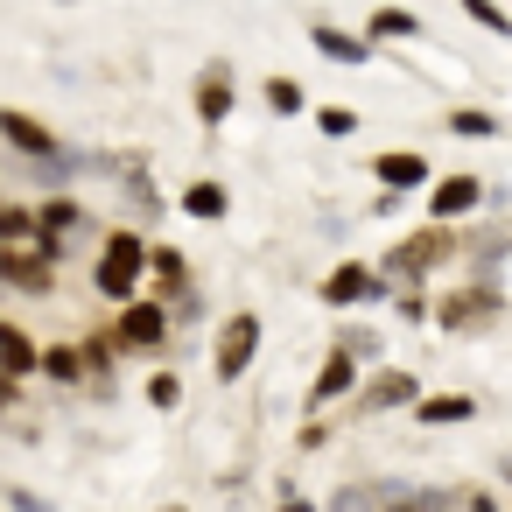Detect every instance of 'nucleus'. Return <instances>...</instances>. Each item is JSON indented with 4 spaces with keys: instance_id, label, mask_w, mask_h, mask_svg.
Instances as JSON below:
<instances>
[{
    "instance_id": "nucleus-22",
    "label": "nucleus",
    "mask_w": 512,
    "mask_h": 512,
    "mask_svg": "<svg viewBox=\"0 0 512 512\" xmlns=\"http://www.w3.org/2000/svg\"><path fill=\"white\" fill-rule=\"evenodd\" d=\"M449 134H463V141H491L498 120H491L484 106H463V113H449Z\"/></svg>"
},
{
    "instance_id": "nucleus-15",
    "label": "nucleus",
    "mask_w": 512,
    "mask_h": 512,
    "mask_svg": "<svg viewBox=\"0 0 512 512\" xmlns=\"http://www.w3.org/2000/svg\"><path fill=\"white\" fill-rule=\"evenodd\" d=\"M372 176H379L386 190H421V183H428V155L393 148V155H379V162H372Z\"/></svg>"
},
{
    "instance_id": "nucleus-16",
    "label": "nucleus",
    "mask_w": 512,
    "mask_h": 512,
    "mask_svg": "<svg viewBox=\"0 0 512 512\" xmlns=\"http://www.w3.org/2000/svg\"><path fill=\"white\" fill-rule=\"evenodd\" d=\"M442 323H449V330H484V323H498V281H484L470 302H442Z\"/></svg>"
},
{
    "instance_id": "nucleus-20",
    "label": "nucleus",
    "mask_w": 512,
    "mask_h": 512,
    "mask_svg": "<svg viewBox=\"0 0 512 512\" xmlns=\"http://www.w3.org/2000/svg\"><path fill=\"white\" fill-rule=\"evenodd\" d=\"M393 36H400V43H407V36H421V22H414L407 8H379V15H372V36H365V43H393Z\"/></svg>"
},
{
    "instance_id": "nucleus-8",
    "label": "nucleus",
    "mask_w": 512,
    "mask_h": 512,
    "mask_svg": "<svg viewBox=\"0 0 512 512\" xmlns=\"http://www.w3.org/2000/svg\"><path fill=\"white\" fill-rule=\"evenodd\" d=\"M0 281H8V288H22V295H36V302H43V295L57 288V267H43V260L29 253V246H15V253L0 246Z\"/></svg>"
},
{
    "instance_id": "nucleus-27",
    "label": "nucleus",
    "mask_w": 512,
    "mask_h": 512,
    "mask_svg": "<svg viewBox=\"0 0 512 512\" xmlns=\"http://www.w3.org/2000/svg\"><path fill=\"white\" fill-rule=\"evenodd\" d=\"M456 8H463V15H470L477 29H491V36H505V29H512V22L498 15V0H456Z\"/></svg>"
},
{
    "instance_id": "nucleus-11",
    "label": "nucleus",
    "mask_w": 512,
    "mask_h": 512,
    "mask_svg": "<svg viewBox=\"0 0 512 512\" xmlns=\"http://www.w3.org/2000/svg\"><path fill=\"white\" fill-rule=\"evenodd\" d=\"M36 358H43V344H36L22 323H0V379H15V386H22V379L36 372Z\"/></svg>"
},
{
    "instance_id": "nucleus-26",
    "label": "nucleus",
    "mask_w": 512,
    "mask_h": 512,
    "mask_svg": "<svg viewBox=\"0 0 512 512\" xmlns=\"http://www.w3.org/2000/svg\"><path fill=\"white\" fill-rule=\"evenodd\" d=\"M316 127H323L330 141H351V134H358V113H351V106H323V113H316Z\"/></svg>"
},
{
    "instance_id": "nucleus-6",
    "label": "nucleus",
    "mask_w": 512,
    "mask_h": 512,
    "mask_svg": "<svg viewBox=\"0 0 512 512\" xmlns=\"http://www.w3.org/2000/svg\"><path fill=\"white\" fill-rule=\"evenodd\" d=\"M358 393V358L351 351H323V372H316V386H309V414H330L337 400H351Z\"/></svg>"
},
{
    "instance_id": "nucleus-4",
    "label": "nucleus",
    "mask_w": 512,
    "mask_h": 512,
    "mask_svg": "<svg viewBox=\"0 0 512 512\" xmlns=\"http://www.w3.org/2000/svg\"><path fill=\"white\" fill-rule=\"evenodd\" d=\"M0 148H15V155H29V162H57V155H64L57 127H43L36 113H0Z\"/></svg>"
},
{
    "instance_id": "nucleus-9",
    "label": "nucleus",
    "mask_w": 512,
    "mask_h": 512,
    "mask_svg": "<svg viewBox=\"0 0 512 512\" xmlns=\"http://www.w3.org/2000/svg\"><path fill=\"white\" fill-rule=\"evenodd\" d=\"M477 204H484V176H442V183L428 190L435 225H449V218H463V211H477Z\"/></svg>"
},
{
    "instance_id": "nucleus-1",
    "label": "nucleus",
    "mask_w": 512,
    "mask_h": 512,
    "mask_svg": "<svg viewBox=\"0 0 512 512\" xmlns=\"http://www.w3.org/2000/svg\"><path fill=\"white\" fill-rule=\"evenodd\" d=\"M141 274H148V239L127 232V225L106 232V239H99V260H92V295L120 309V302L141 295Z\"/></svg>"
},
{
    "instance_id": "nucleus-32",
    "label": "nucleus",
    "mask_w": 512,
    "mask_h": 512,
    "mask_svg": "<svg viewBox=\"0 0 512 512\" xmlns=\"http://www.w3.org/2000/svg\"><path fill=\"white\" fill-rule=\"evenodd\" d=\"M281 512H316V505L309 498H281Z\"/></svg>"
},
{
    "instance_id": "nucleus-3",
    "label": "nucleus",
    "mask_w": 512,
    "mask_h": 512,
    "mask_svg": "<svg viewBox=\"0 0 512 512\" xmlns=\"http://www.w3.org/2000/svg\"><path fill=\"white\" fill-rule=\"evenodd\" d=\"M253 351H260V316H253V309H239V316L218 330V358H211V372L232 386V379L253 365Z\"/></svg>"
},
{
    "instance_id": "nucleus-18",
    "label": "nucleus",
    "mask_w": 512,
    "mask_h": 512,
    "mask_svg": "<svg viewBox=\"0 0 512 512\" xmlns=\"http://www.w3.org/2000/svg\"><path fill=\"white\" fill-rule=\"evenodd\" d=\"M183 211L204 218V225H218V218L232 211V197H225V183H190V190H183Z\"/></svg>"
},
{
    "instance_id": "nucleus-31",
    "label": "nucleus",
    "mask_w": 512,
    "mask_h": 512,
    "mask_svg": "<svg viewBox=\"0 0 512 512\" xmlns=\"http://www.w3.org/2000/svg\"><path fill=\"white\" fill-rule=\"evenodd\" d=\"M8 407H22V386H15V379H0V414H8Z\"/></svg>"
},
{
    "instance_id": "nucleus-12",
    "label": "nucleus",
    "mask_w": 512,
    "mask_h": 512,
    "mask_svg": "<svg viewBox=\"0 0 512 512\" xmlns=\"http://www.w3.org/2000/svg\"><path fill=\"white\" fill-rule=\"evenodd\" d=\"M414 421L421 428H463V421H477V400L470 393H421L414 400Z\"/></svg>"
},
{
    "instance_id": "nucleus-25",
    "label": "nucleus",
    "mask_w": 512,
    "mask_h": 512,
    "mask_svg": "<svg viewBox=\"0 0 512 512\" xmlns=\"http://www.w3.org/2000/svg\"><path fill=\"white\" fill-rule=\"evenodd\" d=\"M267 106H274V113H302L309 99H302V85H295V78H267Z\"/></svg>"
},
{
    "instance_id": "nucleus-17",
    "label": "nucleus",
    "mask_w": 512,
    "mask_h": 512,
    "mask_svg": "<svg viewBox=\"0 0 512 512\" xmlns=\"http://www.w3.org/2000/svg\"><path fill=\"white\" fill-rule=\"evenodd\" d=\"M148 274H155V288H162V302H176V295L190 288V260H183L176 246H148Z\"/></svg>"
},
{
    "instance_id": "nucleus-19",
    "label": "nucleus",
    "mask_w": 512,
    "mask_h": 512,
    "mask_svg": "<svg viewBox=\"0 0 512 512\" xmlns=\"http://www.w3.org/2000/svg\"><path fill=\"white\" fill-rule=\"evenodd\" d=\"M36 372H50L57 386H78V379H85V358H78V344H43Z\"/></svg>"
},
{
    "instance_id": "nucleus-24",
    "label": "nucleus",
    "mask_w": 512,
    "mask_h": 512,
    "mask_svg": "<svg viewBox=\"0 0 512 512\" xmlns=\"http://www.w3.org/2000/svg\"><path fill=\"white\" fill-rule=\"evenodd\" d=\"M78 358H85V372H113V358H120V344H113V330H99V337H85V344H78Z\"/></svg>"
},
{
    "instance_id": "nucleus-10",
    "label": "nucleus",
    "mask_w": 512,
    "mask_h": 512,
    "mask_svg": "<svg viewBox=\"0 0 512 512\" xmlns=\"http://www.w3.org/2000/svg\"><path fill=\"white\" fill-rule=\"evenodd\" d=\"M29 218H36V232H43V239H64V246H71V232H92V218H85V204H78V197H43Z\"/></svg>"
},
{
    "instance_id": "nucleus-14",
    "label": "nucleus",
    "mask_w": 512,
    "mask_h": 512,
    "mask_svg": "<svg viewBox=\"0 0 512 512\" xmlns=\"http://www.w3.org/2000/svg\"><path fill=\"white\" fill-rule=\"evenodd\" d=\"M232 99H239V92H232V71H225V64H211V71H204V85H197V120H204V127H225Z\"/></svg>"
},
{
    "instance_id": "nucleus-28",
    "label": "nucleus",
    "mask_w": 512,
    "mask_h": 512,
    "mask_svg": "<svg viewBox=\"0 0 512 512\" xmlns=\"http://www.w3.org/2000/svg\"><path fill=\"white\" fill-rule=\"evenodd\" d=\"M148 400H155V407H176V400H183V379H176V372H155V379H148Z\"/></svg>"
},
{
    "instance_id": "nucleus-30",
    "label": "nucleus",
    "mask_w": 512,
    "mask_h": 512,
    "mask_svg": "<svg viewBox=\"0 0 512 512\" xmlns=\"http://www.w3.org/2000/svg\"><path fill=\"white\" fill-rule=\"evenodd\" d=\"M456 505H463V512H505L498 491H456Z\"/></svg>"
},
{
    "instance_id": "nucleus-34",
    "label": "nucleus",
    "mask_w": 512,
    "mask_h": 512,
    "mask_svg": "<svg viewBox=\"0 0 512 512\" xmlns=\"http://www.w3.org/2000/svg\"><path fill=\"white\" fill-rule=\"evenodd\" d=\"M169 512H183V505H169Z\"/></svg>"
},
{
    "instance_id": "nucleus-13",
    "label": "nucleus",
    "mask_w": 512,
    "mask_h": 512,
    "mask_svg": "<svg viewBox=\"0 0 512 512\" xmlns=\"http://www.w3.org/2000/svg\"><path fill=\"white\" fill-rule=\"evenodd\" d=\"M309 43L330 57V64H351V71H372V43L365 36H344V29H330V22H316L309 29Z\"/></svg>"
},
{
    "instance_id": "nucleus-7",
    "label": "nucleus",
    "mask_w": 512,
    "mask_h": 512,
    "mask_svg": "<svg viewBox=\"0 0 512 512\" xmlns=\"http://www.w3.org/2000/svg\"><path fill=\"white\" fill-rule=\"evenodd\" d=\"M414 400H421V386H414V372H400V365H386L379 379L358 386V414H393V407H414Z\"/></svg>"
},
{
    "instance_id": "nucleus-33",
    "label": "nucleus",
    "mask_w": 512,
    "mask_h": 512,
    "mask_svg": "<svg viewBox=\"0 0 512 512\" xmlns=\"http://www.w3.org/2000/svg\"><path fill=\"white\" fill-rule=\"evenodd\" d=\"M386 512H414V505H407V491H400V498H393V505H386Z\"/></svg>"
},
{
    "instance_id": "nucleus-29",
    "label": "nucleus",
    "mask_w": 512,
    "mask_h": 512,
    "mask_svg": "<svg viewBox=\"0 0 512 512\" xmlns=\"http://www.w3.org/2000/svg\"><path fill=\"white\" fill-rule=\"evenodd\" d=\"M8 512H57V505L36 498V491H22V484H8Z\"/></svg>"
},
{
    "instance_id": "nucleus-21",
    "label": "nucleus",
    "mask_w": 512,
    "mask_h": 512,
    "mask_svg": "<svg viewBox=\"0 0 512 512\" xmlns=\"http://www.w3.org/2000/svg\"><path fill=\"white\" fill-rule=\"evenodd\" d=\"M29 239H36V218H29L22 204H0V246L15 253V246H29Z\"/></svg>"
},
{
    "instance_id": "nucleus-23",
    "label": "nucleus",
    "mask_w": 512,
    "mask_h": 512,
    "mask_svg": "<svg viewBox=\"0 0 512 512\" xmlns=\"http://www.w3.org/2000/svg\"><path fill=\"white\" fill-rule=\"evenodd\" d=\"M379 498H393V484H351V491L330 498V512H372Z\"/></svg>"
},
{
    "instance_id": "nucleus-5",
    "label": "nucleus",
    "mask_w": 512,
    "mask_h": 512,
    "mask_svg": "<svg viewBox=\"0 0 512 512\" xmlns=\"http://www.w3.org/2000/svg\"><path fill=\"white\" fill-rule=\"evenodd\" d=\"M379 295H393L372 267H358V260H344V267H330L323 274V302L330 309H358V302H379Z\"/></svg>"
},
{
    "instance_id": "nucleus-2",
    "label": "nucleus",
    "mask_w": 512,
    "mask_h": 512,
    "mask_svg": "<svg viewBox=\"0 0 512 512\" xmlns=\"http://www.w3.org/2000/svg\"><path fill=\"white\" fill-rule=\"evenodd\" d=\"M113 344L120 351H169V302L162 295H134L113 316Z\"/></svg>"
}]
</instances>
